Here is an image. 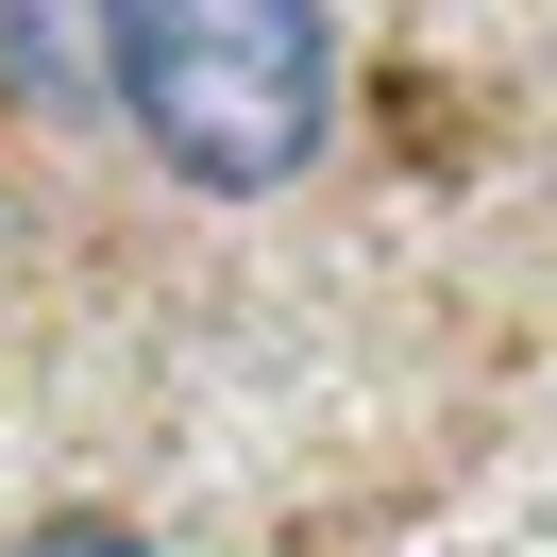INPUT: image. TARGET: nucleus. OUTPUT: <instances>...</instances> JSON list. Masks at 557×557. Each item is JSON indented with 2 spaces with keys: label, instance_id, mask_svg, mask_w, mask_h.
<instances>
[{
  "label": "nucleus",
  "instance_id": "nucleus-2",
  "mask_svg": "<svg viewBox=\"0 0 557 557\" xmlns=\"http://www.w3.org/2000/svg\"><path fill=\"white\" fill-rule=\"evenodd\" d=\"M0 85L35 119H85L102 102V0H0Z\"/></svg>",
  "mask_w": 557,
  "mask_h": 557
},
{
  "label": "nucleus",
  "instance_id": "nucleus-1",
  "mask_svg": "<svg viewBox=\"0 0 557 557\" xmlns=\"http://www.w3.org/2000/svg\"><path fill=\"white\" fill-rule=\"evenodd\" d=\"M102 102L186 203H271L338 136V0H102Z\"/></svg>",
  "mask_w": 557,
  "mask_h": 557
},
{
  "label": "nucleus",
  "instance_id": "nucleus-3",
  "mask_svg": "<svg viewBox=\"0 0 557 557\" xmlns=\"http://www.w3.org/2000/svg\"><path fill=\"white\" fill-rule=\"evenodd\" d=\"M0 557H152L119 507H69V523H35V541H0Z\"/></svg>",
  "mask_w": 557,
  "mask_h": 557
}]
</instances>
